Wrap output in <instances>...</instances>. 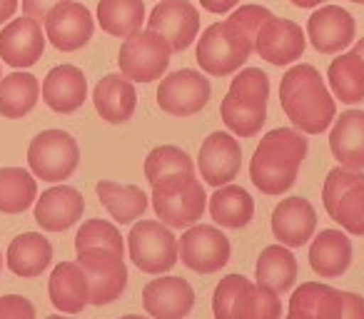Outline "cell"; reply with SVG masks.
<instances>
[{
	"instance_id": "d4e9b609",
	"label": "cell",
	"mask_w": 364,
	"mask_h": 319,
	"mask_svg": "<svg viewBox=\"0 0 364 319\" xmlns=\"http://www.w3.org/2000/svg\"><path fill=\"white\" fill-rule=\"evenodd\" d=\"M92 100H95V110L110 125H122L135 115L137 107V92L132 85L130 77L120 75H105L95 85L92 92Z\"/></svg>"
},
{
	"instance_id": "8992f818",
	"label": "cell",
	"mask_w": 364,
	"mask_h": 319,
	"mask_svg": "<svg viewBox=\"0 0 364 319\" xmlns=\"http://www.w3.org/2000/svg\"><path fill=\"white\" fill-rule=\"evenodd\" d=\"M208 195L195 175H172L152 185V207L157 217L175 229H188L203 220Z\"/></svg>"
},
{
	"instance_id": "d6986e66",
	"label": "cell",
	"mask_w": 364,
	"mask_h": 319,
	"mask_svg": "<svg viewBox=\"0 0 364 319\" xmlns=\"http://www.w3.org/2000/svg\"><path fill=\"white\" fill-rule=\"evenodd\" d=\"M46 38L41 21L26 16L8 23L0 33V58L11 67H33L43 58Z\"/></svg>"
},
{
	"instance_id": "8fae6325",
	"label": "cell",
	"mask_w": 364,
	"mask_h": 319,
	"mask_svg": "<svg viewBox=\"0 0 364 319\" xmlns=\"http://www.w3.org/2000/svg\"><path fill=\"white\" fill-rule=\"evenodd\" d=\"M125 254L110 247H85L77 249V264L85 269L90 282V304L102 307L110 304L125 292L127 287V267Z\"/></svg>"
},
{
	"instance_id": "c3c4849f",
	"label": "cell",
	"mask_w": 364,
	"mask_h": 319,
	"mask_svg": "<svg viewBox=\"0 0 364 319\" xmlns=\"http://www.w3.org/2000/svg\"><path fill=\"white\" fill-rule=\"evenodd\" d=\"M352 3H359V6H364V0H352Z\"/></svg>"
},
{
	"instance_id": "4fadbf2b",
	"label": "cell",
	"mask_w": 364,
	"mask_h": 319,
	"mask_svg": "<svg viewBox=\"0 0 364 319\" xmlns=\"http://www.w3.org/2000/svg\"><path fill=\"white\" fill-rule=\"evenodd\" d=\"M230 254H232L230 239L218 227H210V225H193V227L185 229L180 239L182 264L190 267L193 272H220L230 262Z\"/></svg>"
},
{
	"instance_id": "cb8c5ba5",
	"label": "cell",
	"mask_w": 364,
	"mask_h": 319,
	"mask_svg": "<svg viewBox=\"0 0 364 319\" xmlns=\"http://www.w3.org/2000/svg\"><path fill=\"white\" fill-rule=\"evenodd\" d=\"M87 97V80L80 67L58 65L43 80V100L50 110L70 115L77 107H82Z\"/></svg>"
},
{
	"instance_id": "ac0fdd59",
	"label": "cell",
	"mask_w": 364,
	"mask_h": 319,
	"mask_svg": "<svg viewBox=\"0 0 364 319\" xmlns=\"http://www.w3.org/2000/svg\"><path fill=\"white\" fill-rule=\"evenodd\" d=\"M142 307L152 319H185L195 307V289L182 277L152 279L142 289Z\"/></svg>"
},
{
	"instance_id": "277c9868",
	"label": "cell",
	"mask_w": 364,
	"mask_h": 319,
	"mask_svg": "<svg viewBox=\"0 0 364 319\" xmlns=\"http://www.w3.org/2000/svg\"><path fill=\"white\" fill-rule=\"evenodd\" d=\"M269 77L259 67H245L230 82L220 115L225 125L240 137H255L267 120Z\"/></svg>"
},
{
	"instance_id": "ffe728a7",
	"label": "cell",
	"mask_w": 364,
	"mask_h": 319,
	"mask_svg": "<svg viewBox=\"0 0 364 319\" xmlns=\"http://www.w3.org/2000/svg\"><path fill=\"white\" fill-rule=\"evenodd\" d=\"M354 33H357L354 18L339 6H322L307 21L309 43L314 45V50L324 55L344 50L354 40Z\"/></svg>"
},
{
	"instance_id": "30bf717a",
	"label": "cell",
	"mask_w": 364,
	"mask_h": 319,
	"mask_svg": "<svg viewBox=\"0 0 364 319\" xmlns=\"http://www.w3.org/2000/svg\"><path fill=\"white\" fill-rule=\"evenodd\" d=\"M172 48L162 36L155 31H137L135 36L125 38L117 55V65L125 77L135 82H152L160 80L162 72L170 65Z\"/></svg>"
},
{
	"instance_id": "44dd1931",
	"label": "cell",
	"mask_w": 364,
	"mask_h": 319,
	"mask_svg": "<svg viewBox=\"0 0 364 319\" xmlns=\"http://www.w3.org/2000/svg\"><path fill=\"white\" fill-rule=\"evenodd\" d=\"M317 212L304 198H287L272 212V234L284 247H302L312 239Z\"/></svg>"
},
{
	"instance_id": "2e32d148",
	"label": "cell",
	"mask_w": 364,
	"mask_h": 319,
	"mask_svg": "<svg viewBox=\"0 0 364 319\" xmlns=\"http://www.w3.org/2000/svg\"><path fill=\"white\" fill-rule=\"evenodd\" d=\"M240 165H242V147L230 132H213L200 147V175L213 188L232 183L240 173Z\"/></svg>"
},
{
	"instance_id": "7402d4cb",
	"label": "cell",
	"mask_w": 364,
	"mask_h": 319,
	"mask_svg": "<svg viewBox=\"0 0 364 319\" xmlns=\"http://www.w3.org/2000/svg\"><path fill=\"white\" fill-rule=\"evenodd\" d=\"M85 200L70 185H58L43 193L36 202V222L46 232H63L82 217Z\"/></svg>"
},
{
	"instance_id": "7a4b0ae2",
	"label": "cell",
	"mask_w": 364,
	"mask_h": 319,
	"mask_svg": "<svg viewBox=\"0 0 364 319\" xmlns=\"http://www.w3.org/2000/svg\"><path fill=\"white\" fill-rule=\"evenodd\" d=\"M279 105H282L284 115L292 120V125L307 135H322L337 115L334 97L329 95L327 85L322 82V75L317 67L307 65V63L289 67L282 75Z\"/></svg>"
},
{
	"instance_id": "5bb4252c",
	"label": "cell",
	"mask_w": 364,
	"mask_h": 319,
	"mask_svg": "<svg viewBox=\"0 0 364 319\" xmlns=\"http://www.w3.org/2000/svg\"><path fill=\"white\" fill-rule=\"evenodd\" d=\"M147 28L170 43L172 53L188 50L200 33V13L188 0H162L152 8Z\"/></svg>"
},
{
	"instance_id": "9a60e30c",
	"label": "cell",
	"mask_w": 364,
	"mask_h": 319,
	"mask_svg": "<svg viewBox=\"0 0 364 319\" xmlns=\"http://www.w3.org/2000/svg\"><path fill=\"white\" fill-rule=\"evenodd\" d=\"M46 33L48 40L63 53H75L90 43L92 33H95V21H92L90 11L82 3L68 0L55 6L46 18Z\"/></svg>"
},
{
	"instance_id": "603a6c76",
	"label": "cell",
	"mask_w": 364,
	"mask_h": 319,
	"mask_svg": "<svg viewBox=\"0 0 364 319\" xmlns=\"http://www.w3.org/2000/svg\"><path fill=\"white\" fill-rule=\"evenodd\" d=\"M48 294L55 309L63 314H77L90 304V282L77 262H60L50 274Z\"/></svg>"
},
{
	"instance_id": "f6af8a7d",
	"label": "cell",
	"mask_w": 364,
	"mask_h": 319,
	"mask_svg": "<svg viewBox=\"0 0 364 319\" xmlns=\"http://www.w3.org/2000/svg\"><path fill=\"white\" fill-rule=\"evenodd\" d=\"M354 53H357V55L364 60V38H362V40H357V45H354Z\"/></svg>"
},
{
	"instance_id": "ab89813d",
	"label": "cell",
	"mask_w": 364,
	"mask_h": 319,
	"mask_svg": "<svg viewBox=\"0 0 364 319\" xmlns=\"http://www.w3.org/2000/svg\"><path fill=\"white\" fill-rule=\"evenodd\" d=\"M287 319H314L312 307H309V299H307V294H304V287L294 289L292 299H289Z\"/></svg>"
},
{
	"instance_id": "b9f144b4",
	"label": "cell",
	"mask_w": 364,
	"mask_h": 319,
	"mask_svg": "<svg viewBox=\"0 0 364 319\" xmlns=\"http://www.w3.org/2000/svg\"><path fill=\"white\" fill-rule=\"evenodd\" d=\"M203 3V8L208 13H228V11H232L235 6H237L240 0H200Z\"/></svg>"
},
{
	"instance_id": "f907efd6",
	"label": "cell",
	"mask_w": 364,
	"mask_h": 319,
	"mask_svg": "<svg viewBox=\"0 0 364 319\" xmlns=\"http://www.w3.org/2000/svg\"><path fill=\"white\" fill-rule=\"evenodd\" d=\"M0 80H3V77H0Z\"/></svg>"
},
{
	"instance_id": "60d3db41",
	"label": "cell",
	"mask_w": 364,
	"mask_h": 319,
	"mask_svg": "<svg viewBox=\"0 0 364 319\" xmlns=\"http://www.w3.org/2000/svg\"><path fill=\"white\" fill-rule=\"evenodd\" d=\"M60 3H68V0H23V13L36 18V21H46L48 13Z\"/></svg>"
},
{
	"instance_id": "8d00e7d4",
	"label": "cell",
	"mask_w": 364,
	"mask_h": 319,
	"mask_svg": "<svg viewBox=\"0 0 364 319\" xmlns=\"http://www.w3.org/2000/svg\"><path fill=\"white\" fill-rule=\"evenodd\" d=\"M172 175H195V165L185 150L175 145H160L147 155L145 160V178L150 185L160 183Z\"/></svg>"
},
{
	"instance_id": "3957f363",
	"label": "cell",
	"mask_w": 364,
	"mask_h": 319,
	"mask_svg": "<svg viewBox=\"0 0 364 319\" xmlns=\"http://www.w3.org/2000/svg\"><path fill=\"white\" fill-rule=\"evenodd\" d=\"M307 137L292 127H277L262 137L250 160V178L264 195H282L294 185L307 155Z\"/></svg>"
},
{
	"instance_id": "ee69618b",
	"label": "cell",
	"mask_w": 364,
	"mask_h": 319,
	"mask_svg": "<svg viewBox=\"0 0 364 319\" xmlns=\"http://www.w3.org/2000/svg\"><path fill=\"white\" fill-rule=\"evenodd\" d=\"M292 3L297 8H314V6H319V3H324V0H292Z\"/></svg>"
},
{
	"instance_id": "7bdbcfd3",
	"label": "cell",
	"mask_w": 364,
	"mask_h": 319,
	"mask_svg": "<svg viewBox=\"0 0 364 319\" xmlns=\"http://www.w3.org/2000/svg\"><path fill=\"white\" fill-rule=\"evenodd\" d=\"M18 6H21V0H0V26L16 16Z\"/></svg>"
},
{
	"instance_id": "e0dca14e",
	"label": "cell",
	"mask_w": 364,
	"mask_h": 319,
	"mask_svg": "<svg viewBox=\"0 0 364 319\" xmlns=\"http://www.w3.org/2000/svg\"><path fill=\"white\" fill-rule=\"evenodd\" d=\"M307 48L304 33L297 23L282 21V18H269L255 36V50L262 60L272 63V65H289V63L299 60Z\"/></svg>"
},
{
	"instance_id": "d590c367",
	"label": "cell",
	"mask_w": 364,
	"mask_h": 319,
	"mask_svg": "<svg viewBox=\"0 0 364 319\" xmlns=\"http://www.w3.org/2000/svg\"><path fill=\"white\" fill-rule=\"evenodd\" d=\"M38 200V183L23 168L0 170V212L21 215Z\"/></svg>"
},
{
	"instance_id": "f35d334b",
	"label": "cell",
	"mask_w": 364,
	"mask_h": 319,
	"mask_svg": "<svg viewBox=\"0 0 364 319\" xmlns=\"http://www.w3.org/2000/svg\"><path fill=\"white\" fill-rule=\"evenodd\" d=\"M0 319H36V307L21 294L0 297Z\"/></svg>"
},
{
	"instance_id": "f1b7e54d",
	"label": "cell",
	"mask_w": 364,
	"mask_h": 319,
	"mask_svg": "<svg viewBox=\"0 0 364 319\" xmlns=\"http://www.w3.org/2000/svg\"><path fill=\"white\" fill-rule=\"evenodd\" d=\"M53 262V244L41 232H26L8 247V269L18 277H41Z\"/></svg>"
},
{
	"instance_id": "f546056e",
	"label": "cell",
	"mask_w": 364,
	"mask_h": 319,
	"mask_svg": "<svg viewBox=\"0 0 364 319\" xmlns=\"http://www.w3.org/2000/svg\"><path fill=\"white\" fill-rule=\"evenodd\" d=\"M102 207L110 212V217L120 225H130L142 217L147 210V195L137 185H117L110 180H100L95 188Z\"/></svg>"
},
{
	"instance_id": "1f68e13d",
	"label": "cell",
	"mask_w": 364,
	"mask_h": 319,
	"mask_svg": "<svg viewBox=\"0 0 364 319\" xmlns=\"http://www.w3.org/2000/svg\"><path fill=\"white\" fill-rule=\"evenodd\" d=\"M145 3L142 0H100L97 3V23L112 38H130L142 31Z\"/></svg>"
},
{
	"instance_id": "7c38bea8",
	"label": "cell",
	"mask_w": 364,
	"mask_h": 319,
	"mask_svg": "<svg viewBox=\"0 0 364 319\" xmlns=\"http://www.w3.org/2000/svg\"><path fill=\"white\" fill-rule=\"evenodd\" d=\"M213 87L210 80L198 70H177L162 77L160 87H157V105L162 112L175 117H190L198 115L203 107H208Z\"/></svg>"
},
{
	"instance_id": "836d02e7",
	"label": "cell",
	"mask_w": 364,
	"mask_h": 319,
	"mask_svg": "<svg viewBox=\"0 0 364 319\" xmlns=\"http://www.w3.org/2000/svg\"><path fill=\"white\" fill-rule=\"evenodd\" d=\"M257 282L267 284L277 294L292 289L294 279H297V259L284 244H269L262 249L257 259Z\"/></svg>"
},
{
	"instance_id": "7dc6e473",
	"label": "cell",
	"mask_w": 364,
	"mask_h": 319,
	"mask_svg": "<svg viewBox=\"0 0 364 319\" xmlns=\"http://www.w3.org/2000/svg\"><path fill=\"white\" fill-rule=\"evenodd\" d=\"M46 319H70V317H60V314H50V317H46Z\"/></svg>"
},
{
	"instance_id": "6da1fadb",
	"label": "cell",
	"mask_w": 364,
	"mask_h": 319,
	"mask_svg": "<svg viewBox=\"0 0 364 319\" xmlns=\"http://www.w3.org/2000/svg\"><path fill=\"white\" fill-rule=\"evenodd\" d=\"M272 13L262 6H242L228 21L215 23L198 40V65L213 77L242 70L255 50V36Z\"/></svg>"
},
{
	"instance_id": "52a82bcc",
	"label": "cell",
	"mask_w": 364,
	"mask_h": 319,
	"mask_svg": "<svg viewBox=\"0 0 364 319\" xmlns=\"http://www.w3.org/2000/svg\"><path fill=\"white\" fill-rule=\"evenodd\" d=\"M327 215L354 237L364 234V173L362 170H329L322 188Z\"/></svg>"
},
{
	"instance_id": "83f0119b",
	"label": "cell",
	"mask_w": 364,
	"mask_h": 319,
	"mask_svg": "<svg viewBox=\"0 0 364 319\" xmlns=\"http://www.w3.org/2000/svg\"><path fill=\"white\" fill-rule=\"evenodd\" d=\"M314 319H364V297L322 282H304Z\"/></svg>"
},
{
	"instance_id": "681fc988",
	"label": "cell",
	"mask_w": 364,
	"mask_h": 319,
	"mask_svg": "<svg viewBox=\"0 0 364 319\" xmlns=\"http://www.w3.org/2000/svg\"><path fill=\"white\" fill-rule=\"evenodd\" d=\"M0 269H3V257H0Z\"/></svg>"
},
{
	"instance_id": "484cf974",
	"label": "cell",
	"mask_w": 364,
	"mask_h": 319,
	"mask_svg": "<svg viewBox=\"0 0 364 319\" xmlns=\"http://www.w3.org/2000/svg\"><path fill=\"white\" fill-rule=\"evenodd\" d=\"M309 264L324 279L339 277L352 264V242L342 229H322L309 244Z\"/></svg>"
},
{
	"instance_id": "bcb514c9",
	"label": "cell",
	"mask_w": 364,
	"mask_h": 319,
	"mask_svg": "<svg viewBox=\"0 0 364 319\" xmlns=\"http://www.w3.org/2000/svg\"><path fill=\"white\" fill-rule=\"evenodd\" d=\"M122 319H145V317H140V314H125Z\"/></svg>"
},
{
	"instance_id": "4dcf8cb0",
	"label": "cell",
	"mask_w": 364,
	"mask_h": 319,
	"mask_svg": "<svg viewBox=\"0 0 364 319\" xmlns=\"http://www.w3.org/2000/svg\"><path fill=\"white\" fill-rule=\"evenodd\" d=\"M41 97V82L31 72H11L0 80V115L8 120L26 117Z\"/></svg>"
},
{
	"instance_id": "74e56055",
	"label": "cell",
	"mask_w": 364,
	"mask_h": 319,
	"mask_svg": "<svg viewBox=\"0 0 364 319\" xmlns=\"http://www.w3.org/2000/svg\"><path fill=\"white\" fill-rule=\"evenodd\" d=\"M85 247H110L115 252L125 254V242L117 227L107 220H87L75 234V252Z\"/></svg>"
},
{
	"instance_id": "4316f807",
	"label": "cell",
	"mask_w": 364,
	"mask_h": 319,
	"mask_svg": "<svg viewBox=\"0 0 364 319\" xmlns=\"http://www.w3.org/2000/svg\"><path fill=\"white\" fill-rule=\"evenodd\" d=\"M329 150L337 157L342 168L364 170V112L347 110L342 112L329 135Z\"/></svg>"
},
{
	"instance_id": "d6a6232c",
	"label": "cell",
	"mask_w": 364,
	"mask_h": 319,
	"mask_svg": "<svg viewBox=\"0 0 364 319\" xmlns=\"http://www.w3.org/2000/svg\"><path fill=\"white\" fill-rule=\"evenodd\" d=\"M210 215L223 227L240 229L245 225H250V220H252L255 202L247 190L237 188V185H223L210 198Z\"/></svg>"
},
{
	"instance_id": "e575fe53",
	"label": "cell",
	"mask_w": 364,
	"mask_h": 319,
	"mask_svg": "<svg viewBox=\"0 0 364 319\" xmlns=\"http://www.w3.org/2000/svg\"><path fill=\"white\" fill-rule=\"evenodd\" d=\"M327 77L337 100L347 102V105L364 100V60L354 50L332 60Z\"/></svg>"
},
{
	"instance_id": "ba28073f",
	"label": "cell",
	"mask_w": 364,
	"mask_h": 319,
	"mask_svg": "<svg viewBox=\"0 0 364 319\" xmlns=\"http://www.w3.org/2000/svg\"><path fill=\"white\" fill-rule=\"evenodd\" d=\"M127 252L137 269L147 274H162L177 264L180 242L170 227H165V222L140 220L127 234Z\"/></svg>"
},
{
	"instance_id": "9c48e42d",
	"label": "cell",
	"mask_w": 364,
	"mask_h": 319,
	"mask_svg": "<svg viewBox=\"0 0 364 319\" xmlns=\"http://www.w3.org/2000/svg\"><path fill=\"white\" fill-rule=\"evenodd\" d=\"M80 147L65 130H46L28 147V165L33 175L46 183H63L77 170Z\"/></svg>"
},
{
	"instance_id": "5b68a950",
	"label": "cell",
	"mask_w": 364,
	"mask_h": 319,
	"mask_svg": "<svg viewBox=\"0 0 364 319\" xmlns=\"http://www.w3.org/2000/svg\"><path fill=\"white\" fill-rule=\"evenodd\" d=\"M215 319H282V302L267 284L228 274L213 294Z\"/></svg>"
}]
</instances>
